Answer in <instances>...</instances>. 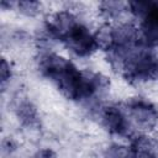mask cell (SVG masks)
<instances>
[{
  "mask_svg": "<svg viewBox=\"0 0 158 158\" xmlns=\"http://www.w3.org/2000/svg\"><path fill=\"white\" fill-rule=\"evenodd\" d=\"M99 14L106 22H118L122 21V17L128 11V2L117 1V0H106L101 1L98 5Z\"/></svg>",
  "mask_w": 158,
  "mask_h": 158,
  "instance_id": "9",
  "label": "cell"
},
{
  "mask_svg": "<svg viewBox=\"0 0 158 158\" xmlns=\"http://www.w3.org/2000/svg\"><path fill=\"white\" fill-rule=\"evenodd\" d=\"M16 146H15V142L12 139H4L2 141V154H11L12 151H15Z\"/></svg>",
  "mask_w": 158,
  "mask_h": 158,
  "instance_id": "14",
  "label": "cell"
},
{
  "mask_svg": "<svg viewBox=\"0 0 158 158\" xmlns=\"http://www.w3.org/2000/svg\"><path fill=\"white\" fill-rule=\"evenodd\" d=\"M102 158H132L130 146L122 143H111L102 151Z\"/></svg>",
  "mask_w": 158,
  "mask_h": 158,
  "instance_id": "11",
  "label": "cell"
},
{
  "mask_svg": "<svg viewBox=\"0 0 158 158\" xmlns=\"http://www.w3.org/2000/svg\"><path fill=\"white\" fill-rule=\"evenodd\" d=\"M12 68L10 65V63L6 60V58L1 59V65H0V81H1V90L5 91L7 85L10 84L11 79H12Z\"/></svg>",
  "mask_w": 158,
  "mask_h": 158,
  "instance_id": "12",
  "label": "cell"
},
{
  "mask_svg": "<svg viewBox=\"0 0 158 158\" xmlns=\"http://www.w3.org/2000/svg\"><path fill=\"white\" fill-rule=\"evenodd\" d=\"M36 67L68 100L93 106L109 93L110 80L100 72L78 68L70 59L48 47L38 48Z\"/></svg>",
  "mask_w": 158,
  "mask_h": 158,
  "instance_id": "1",
  "label": "cell"
},
{
  "mask_svg": "<svg viewBox=\"0 0 158 158\" xmlns=\"http://www.w3.org/2000/svg\"><path fill=\"white\" fill-rule=\"evenodd\" d=\"M4 10H15L26 17H37L43 12V4L40 1L22 0V1H1Z\"/></svg>",
  "mask_w": 158,
  "mask_h": 158,
  "instance_id": "10",
  "label": "cell"
},
{
  "mask_svg": "<svg viewBox=\"0 0 158 158\" xmlns=\"http://www.w3.org/2000/svg\"><path fill=\"white\" fill-rule=\"evenodd\" d=\"M105 54L112 70L131 84H146L158 77V54L142 37L116 43Z\"/></svg>",
  "mask_w": 158,
  "mask_h": 158,
  "instance_id": "3",
  "label": "cell"
},
{
  "mask_svg": "<svg viewBox=\"0 0 158 158\" xmlns=\"http://www.w3.org/2000/svg\"><path fill=\"white\" fill-rule=\"evenodd\" d=\"M128 11L138 20L142 38L151 47L158 46V1H128Z\"/></svg>",
  "mask_w": 158,
  "mask_h": 158,
  "instance_id": "6",
  "label": "cell"
},
{
  "mask_svg": "<svg viewBox=\"0 0 158 158\" xmlns=\"http://www.w3.org/2000/svg\"><path fill=\"white\" fill-rule=\"evenodd\" d=\"M133 130L149 133L158 126V107L142 96H131L120 102Z\"/></svg>",
  "mask_w": 158,
  "mask_h": 158,
  "instance_id": "5",
  "label": "cell"
},
{
  "mask_svg": "<svg viewBox=\"0 0 158 158\" xmlns=\"http://www.w3.org/2000/svg\"><path fill=\"white\" fill-rule=\"evenodd\" d=\"M11 110L19 123L26 130H37L41 126L40 111L36 104L23 94L14 95L11 100Z\"/></svg>",
  "mask_w": 158,
  "mask_h": 158,
  "instance_id": "7",
  "label": "cell"
},
{
  "mask_svg": "<svg viewBox=\"0 0 158 158\" xmlns=\"http://www.w3.org/2000/svg\"><path fill=\"white\" fill-rule=\"evenodd\" d=\"M33 158H58L57 154L49 149V148H42L40 151H37L33 156Z\"/></svg>",
  "mask_w": 158,
  "mask_h": 158,
  "instance_id": "13",
  "label": "cell"
},
{
  "mask_svg": "<svg viewBox=\"0 0 158 158\" xmlns=\"http://www.w3.org/2000/svg\"><path fill=\"white\" fill-rule=\"evenodd\" d=\"M90 114L94 120L112 136L131 138L135 133H137L130 123L120 102L107 104L101 101L90 106Z\"/></svg>",
  "mask_w": 158,
  "mask_h": 158,
  "instance_id": "4",
  "label": "cell"
},
{
  "mask_svg": "<svg viewBox=\"0 0 158 158\" xmlns=\"http://www.w3.org/2000/svg\"><path fill=\"white\" fill-rule=\"evenodd\" d=\"M132 158H158V139L149 133L138 132L130 138Z\"/></svg>",
  "mask_w": 158,
  "mask_h": 158,
  "instance_id": "8",
  "label": "cell"
},
{
  "mask_svg": "<svg viewBox=\"0 0 158 158\" xmlns=\"http://www.w3.org/2000/svg\"><path fill=\"white\" fill-rule=\"evenodd\" d=\"M37 41L40 47H48L51 42L60 43L78 58H88L100 49L95 31L70 9L49 14L43 21Z\"/></svg>",
  "mask_w": 158,
  "mask_h": 158,
  "instance_id": "2",
  "label": "cell"
},
{
  "mask_svg": "<svg viewBox=\"0 0 158 158\" xmlns=\"http://www.w3.org/2000/svg\"><path fill=\"white\" fill-rule=\"evenodd\" d=\"M157 79H158V77H157Z\"/></svg>",
  "mask_w": 158,
  "mask_h": 158,
  "instance_id": "15",
  "label": "cell"
}]
</instances>
